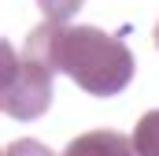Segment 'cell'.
Masks as SVG:
<instances>
[{"instance_id": "cell-1", "label": "cell", "mask_w": 159, "mask_h": 156, "mask_svg": "<svg viewBox=\"0 0 159 156\" xmlns=\"http://www.w3.org/2000/svg\"><path fill=\"white\" fill-rule=\"evenodd\" d=\"M22 48L37 52L48 60L52 71L74 78L78 89L89 97H115L129 85L137 71L133 52L122 37H111L100 26H59V22H41L26 37Z\"/></svg>"}, {"instance_id": "cell-2", "label": "cell", "mask_w": 159, "mask_h": 156, "mask_svg": "<svg viewBox=\"0 0 159 156\" xmlns=\"http://www.w3.org/2000/svg\"><path fill=\"white\" fill-rule=\"evenodd\" d=\"M52 67L48 60L22 48L15 56V45L4 41V63H0V108L11 119H41L52 108Z\"/></svg>"}, {"instance_id": "cell-3", "label": "cell", "mask_w": 159, "mask_h": 156, "mask_svg": "<svg viewBox=\"0 0 159 156\" xmlns=\"http://www.w3.org/2000/svg\"><path fill=\"white\" fill-rule=\"evenodd\" d=\"M63 156H137V149H133V138L119 130H89L74 138L63 149Z\"/></svg>"}, {"instance_id": "cell-4", "label": "cell", "mask_w": 159, "mask_h": 156, "mask_svg": "<svg viewBox=\"0 0 159 156\" xmlns=\"http://www.w3.org/2000/svg\"><path fill=\"white\" fill-rule=\"evenodd\" d=\"M133 149L137 156H159V108L144 112L133 126Z\"/></svg>"}, {"instance_id": "cell-5", "label": "cell", "mask_w": 159, "mask_h": 156, "mask_svg": "<svg viewBox=\"0 0 159 156\" xmlns=\"http://www.w3.org/2000/svg\"><path fill=\"white\" fill-rule=\"evenodd\" d=\"M85 0H37V7L44 11V22H67L70 15H78Z\"/></svg>"}, {"instance_id": "cell-6", "label": "cell", "mask_w": 159, "mask_h": 156, "mask_svg": "<svg viewBox=\"0 0 159 156\" xmlns=\"http://www.w3.org/2000/svg\"><path fill=\"white\" fill-rule=\"evenodd\" d=\"M4 156H56V153L44 149L37 138H19V141H11V145L4 149Z\"/></svg>"}, {"instance_id": "cell-7", "label": "cell", "mask_w": 159, "mask_h": 156, "mask_svg": "<svg viewBox=\"0 0 159 156\" xmlns=\"http://www.w3.org/2000/svg\"><path fill=\"white\" fill-rule=\"evenodd\" d=\"M156 48H159V22H156Z\"/></svg>"}]
</instances>
